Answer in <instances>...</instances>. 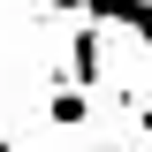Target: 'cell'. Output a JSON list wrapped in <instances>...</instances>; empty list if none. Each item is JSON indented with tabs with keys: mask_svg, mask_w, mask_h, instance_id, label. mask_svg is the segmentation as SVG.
<instances>
[{
	"mask_svg": "<svg viewBox=\"0 0 152 152\" xmlns=\"http://www.w3.org/2000/svg\"><path fill=\"white\" fill-rule=\"evenodd\" d=\"M99 76H107V23H76L69 31V84H84V91H99Z\"/></svg>",
	"mask_w": 152,
	"mask_h": 152,
	"instance_id": "6da1fadb",
	"label": "cell"
},
{
	"mask_svg": "<svg viewBox=\"0 0 152 152\" xmlns=\"http://www.w3.org/2000/svg\"><path fill=\"white\" fill-rule=\"evenodd\" d=\"M46 122H53V129H84V122H91V91L69 84V76H53V91H46Z\"/></svg>",
	"mask_w": 152,
	"mask_h": 152,
	"instance_id": "7a4b0ae2",
	"label": "cell"
},
{
	"mask_svg": "<svg viewBox=\"0 0 152 152\" xmlns=\"http://www.w3.org/2000/svg\"><path fill=\"white\" fill-rule=\"evenodd\" d=\"M129 107H137V99H129ZM137 129H145V137H152V107H137Z\"/></svg>",
	"mask_w": 152,
	"mask_h": 152,
	"instance_id": "3957f363",
	"label": "cell"
},
{
	"mask_svg": "<svg viewBox=\"0 0 152 152\" xmlns=\"http://www.w3.org/2000/svg\"><path fill=\"white\" fill-rule=\"evenodd\" d=\"M84 152H122V145H84Z\"/></svg>",
	"mask_w": 152,
	"mask_h": 152,
	"instance_id": "277c9868",
	"label": "cell"
},
{
	"mask_svg": "<svg viewBox=\"0 0 152 152\" xmlns=\"http://www.w3.org/2000/svg\"><path fill=\"white\" fill-rule=\"evenodd\" d=\"M0 152H15V145H8V129H0Z\"/></svg>",
	"mask_w": 152,
	"mask_h": 152,
	"instance_id": "5b68a950",
	"label": "cell"
}]
</instances>
